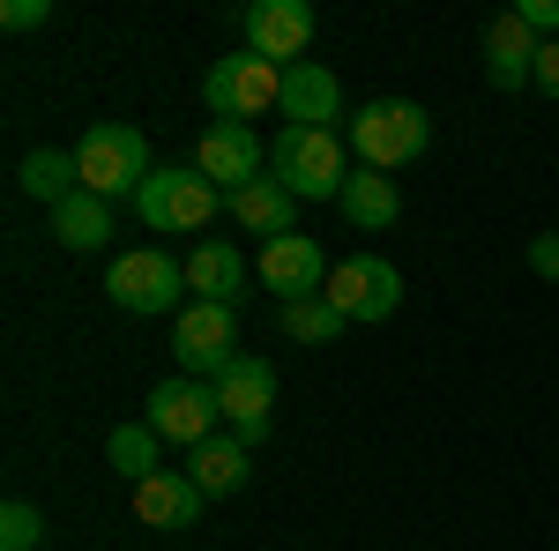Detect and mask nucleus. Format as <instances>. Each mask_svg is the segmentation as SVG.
<instances>
[{
	"label": "nucleus",
	"mask_w": 559,
	"mask_h": 551,
	"mask_svg": "<svg viewBox=\"0 0 559 551\" xmlns=\"http://www.w3.org/2000/svg\"><path fill=\"white\" fill-rule=\"evenodd\" d=\"M15 187L45 202V209H60V202H75L83 194V165H75V149H31L23 171H15Z\"/></svg>",
	"instance_id": "20"
},
{
	"label": "nucleus",
	"mask_w": 559,
	"mask_h": 551,
	"mask_svg": "<svg viewBox=\"0 0 559 551\" xmlns=\"http://www.w3.org/2000/svg\"><path fill=\"white\" fill-rule=\"evenodd\" d=\"M216 209H224V187H210L194 165L150 171V179H142V194H134V216H142L150 231H202Z\"/></svg>",
	"instance_id": "5"
},
{
	"label": "nucleus",
	"mask_w": 559,
	"mask_h": 551,
	"mask_svg": "<svg viewBox=\"0 0 559 551\" xmlns=\"http://www.w3.org/2000/svg\"><path fill=\"white\" fill-rule=\"evenodd\" d=\"M336 209H344L350 231H395V216H403V194H395V179H388V171L350 165L344 194H336Z\"/></svg>",
	"instance_id": "18"
},
{
	"label": "nucleus",
	"mask_w": 559,
	"mask_h": 551,
	"mask_svg": "<svg viewBox=\"0 0 559 551\" xmlns=\"http://www.w3.org/2000/svg\"><path fill=\"white\" fill-rule=\"evenodd\" d=\"M522 261H530V276L559 284V231H552V239H530V247H522Z\"/></svg>",
	"instance_id": "27"
},
{
	"label": "nucleus",
	"mask_w": 559,
	"mask_h": 551,
	"mask_svg": "<svg viewBox=\"0 0 559 551\" xmlns=\"http://www.w3.org/2000/svg\"><path fill=\"white\" fill-rule=\"evenodd\" d=\"M216 410L231 418V440L261 447L269 424H276V366H269V358H231V366L216 373Z\"/></svg>",
	"instance_id": "8"
},
{
	"label": "nucleus",
	"mask_w": 559,
	"mask_h": 551,
	"mask_svg": "<svg viewBox=\"0 0 559 551\" xmlns=\"http://www.w3.org/2000/svg\"><path fill=\"white\" fill-rule=\"evenodd\" d=\"M537 45H545V38L522 23L515 8L492 15V23H485V83H492V89H522L530 75H537Z\"/></svg>",
	"instance_id": "14"
},
{
	"label": "nucleus",
	"mask_w": 559,
	"mask_h": 551,
	"mask_svg": "<svg viewBox=\"0 0 559 551\" xmlns=\"http://www.w3.org/2000/svg\"><path fill=\"white\" fill-rule=\"evenodd\" d=\"M269 165H276V179L299 194V202H336L344 194V134L336 128H284L276 142H269Z\"/></svg>",
	"instance_id": "3"
},
{
	"label": "nucleus",
	"mask_w": 559,
	"mask_h": 551,
	"mask_svg": "<svg viewBox=\"0 0 559 551\" xmlns=\"http://www.w3.org/2000/svg\"><path fill=\"white\" fill-rule=\"evenodd\" d=\"M75 165H83V194L97 202H120V194H142L150 179V134L142 128H120V120H97V128L75 142Z\"/></svg>",
	"instance_id": "1"
},
{
	"label": "nucleus",
	"mask_w": 559,
	"mask_h": 551,
	"mask_svg": "<svg viewBox=\"0 0 559 551\" xmlns=\"http://www.w3.org/2000/svg\"><path fill=\"white\" fill-rule=\"evenodd\" d=\"M194 171H202L210 187H224V194L254 187V179H261V142H254V128H239V120H216V128L194 142Z\"/></svg>",
	"instance_id": "12"
},
{
	"label": "nucleus",
	"mask_w": 559,
	"mask_h": 551,
	"mask_svg": "<svg viewBox=\"0 0 559 551\" xmlns=\"http://www.w3.org/2000/svg\"><path fill=\"white\" fill-rule=\"evenodd\" d=\"M239 31H247V52L276 60V68H299L306 38H313V8L306 0H254L239 15Z\"/></svg>",
	"instance_id": "11"
},
{
	"label": "nucleus",
	"mask_w": 559,
	"mask_h": 551,
	"mask_svg": "<svg viewBox=\"0 0 559 551\" xmlns=\"http://www.w3.org/2000/svg\"><path fill=\"white\" fill-rule=\"evenodd\" d=\"M239 284H247V261L231 254L224 239H202L194 254H187V291L210 298V306H231L239 298Z\"/></svg>",
	"instance_id": "21"
},
{
	"label": "nucleus",
	"mask_w": 559,
	"mask_h": 551,
	"mask_svg": "<svg viewBox=\"0 0 559 551\" xmlns=\"http://www.w3.org/2000/svg\"><path fill=\"white\" fill-rule=\"evenodd\" d=\"M0 23H8V31H38V23H52V0H8Z\"/></svg>",
	"instance_id": "26"
},
{
	"label": "nucleus",
	"mask_w": 559,
	"mask_h": 551,
	"mask_svg": "<svg viewBox=\"0 0 559 551\" xmlns=\"http://www.w3.org/2000/svg\"><path fill=\"white\" fill-rule=\"evenodd\" d=\"M52 239H60L68 254H97V247L112 239V202H97V194L60 202V209H52Z\"/></svg>",
	"instance_id": "22"
},
{
	"label": "nucleus",
	"mask_w": 559,
	"mask_h": 551,
	"mask_svg": "<svg viewBox=\"0 0 559 551\" xmlns=\"http://www.w3.org/2000/svg\"><path fill=\"white\" fill-rule=\"evenodd\" d=\"M247 455H254L247 440H231V432L216 440V432H210V440L194 447V463H187V477H194V484H202L210 500H231V492H247V484H254V463H247Z\"/></svg>",
	"instance_id": "19"
},
{
	"label": "nucleus",
	"mask_w": 559,
	"mask_h": 551,
	"mask_svg": "<svg viewBox=\"0 0 559 551\" xmlns=\"http://www.w3.org/2000/svg\"><path fill=\"white\" fill-rule=\"evenodd\" d=\"M426 142H432V120L411 105V97H373V105L350 112V149H358L366 171L411 165V157H426Z\"/></svg>",
	"instance_id": "2"
},
{
	"label": "nucleus",
	"mask_w": 559,
	"mask_h": 551,
	"mask_svg": "<svg viewBox=\"0 0 559 551\" xmlns=\"http://www.w3.org/2000/svg\"><path fill=\"white\" fill-rule=\"evenodd\" d=\"M173 358H179V373H187V381H216V373L239 358V313H231V306H210V298L179 306Z\"/></svg>",
	"instance_id": "6"
},
{
	"label": "nucleus",
	"mask_w": 559,
	"mask_h": 551,
	"mask_svg": "<svg viewBox=\"0 0 559 551\" xmlns=\"http://www.w3.org/2000/svg\"><path fill=\"white\" fill-rule=\"evenodd\" d=\"M261 284L284 298H321L329 291V254H321V239H306V231H292V239H276V247H261Z\"/></svg>",
	"instance_id": "13"
},
{
	"label": "nucleus",
	"mask_w": 559,
	"mask_h": 551,
	"mask_svg": "<svg viewBox=\"0 0 559 551\" xmlns=\"http://www.w3.org/2000/svg\"><path fill=\"white\" fill-rule=\"evenodd\" d=\"M202 105H210L216 120H239L247 128V120L284 105V68L261 60V52H231V60H216L210 75H202Z\"/></svg>",
	"instance_id": "4"
},
{
	"label": "nucleus",
	"mask_w": 559,
	"mask_h": 551,
	"mask_svg": "<svg viewBox=\"0 0 559 551\" xmlns=\"http://www.w3.org/2000/svg\"><path fill=\"white\" fill-rule=\"evenodd\" d=\"M329 306L344 313V321H388L395 306H403V276H395V261L381 254H350L329 268Z\"/></svg>",
	"instance_id": "10"
},
{
	"label": "nucleus",
	"mask_w": 559,
	"mask_h": 551,
	"mask_svg": "<svg viewBox=\"0 0 559 551\" xmlns=\"http://www.w3.org/2000/svg\"><path fill=\"white\" fill-rule=\"evenodd\" d=\"M530 83H537V89H545V97L559 105V38L537 45V75H530Z\"/></svg>",
	"instance_id": "28"
},
{
	"label": "nucleus",
	"mask_w": 559,
	"mask_h": 551,
	"mask_svg": "<svg viewBox=\"0 0 559 551\" xmlns=\"http://www.w3.org/2000/svg\"><path fill=\"white\" fill-rule=\"evenodd\" d=\"M224 209H231V224L239 231H254L261 247H276V239H292L299 224V194L284 187V179H254V187H239V194H224Z\"/></svg>",
	"instance_id": "15"
},
{
	"label": "nucleus",
	"mask_w": 559,
	"mask_h": 551,
	"mask_svg": "<svg viewBox=\"0 0 559 551\" xmlns=\"http://www.w3.org/2000/svg\"><path fill=\"white\" fill-rule=\"evenodd\" d=\"M45 544V514L31 500H8L0 507V551H38Z\"/></svg>",
	"instance_id": "25"
},
{
	"label": "nucleus",
	"mask_w": 559,
	"mask_h": 551,
	"mask_svg": "<svg viewBox=\"0 0 559 551\" xmlns=\"http://www.w3.org/2000/svg\"><path fill=\"white\" fill-rule=\"evenodd\" d=\"M336 112H344V83H336L321 60L284 68V128H329Z\"/></svg>",
	"instance_id": "17"
},
{
	"label": "nucleus",
	"mask_w": 559,
	"mask_h": 551,
	"mask_svg": "<svg viewBox=\"0 0 559 551\" xmlns=\"http://www.w3.org/2000/svg\"><path fill=\"white\" fill-rule=\"evenodd\" d=\"M202 484L194 477H173V469H157L150 484H134V522L142 529H194L202 522Z\"/></svg>",
	"instance_id": "16"
},
{
	"label": "nucleus",
	"mask_w": 559,
	"mask_h": 551,
	"mask_svg": "<svg viewBox=\"0 0 559 551\" xmlns=\"http://www.w3.org/2000/svg\"><path fill=\"white\" fill-rule=\"evenodd\" d=\"M216 418H224V410H216V381H187V373L157 381L150 387V410H142V424H150L165 447H187V455L210 440Z\"/></svg>",
	"instance_id": "7"
},
{
	"label": "nucleus",
	"mask_w": 559,
	"mask_h": 551,
	"mask_svg": "<svg viewBox=\"0 0 559 551\" xmlns=\"http://www.w3.org/2000/svg\"><path fill=\"white\" fill-rule=\"evenodd\" d=\"M276 328L292 343H329V336H344V313L329 298H292V306H276Z\"/></svg>",
	"instance_id": "24"
},
{
	"label": "nucleus",
	"mask_w": 559,
	"mask_h": 551,
	"mask_svg": "<svg viewBox=\"0 0 559 551\" xmlns=\"http://www.w3.org/2000/svg\"><path fill=\"white\" fill-rule=\"evenodd\" d=\"M105 463L120 469V477H134V484H150V477L165 469V440H157L142 418H134V424H112V432H105Z\"/></svg>",
	"instance_id": "23"
},
{
	"label": "nucleus",
	"mask_w": 559,
	"mask_h": 551,
	"mask_svg": "<svg viewBox=\"0 0 559 551\" xmlns=\"http://www.w3.org/2000/svg\"><path fill=\"white\" fill-rule=\"evenodd\" d=\"M515 15L530 23V31H537V38H552V31H559V0H522Z\"/></svg>",
	"instance_id": "29"
},
{
	"label": "nucleus",
	"mask_w": 559,
	"mask_h": 551,
	"mask_svg": "<svg viewBox=\"0 0 559 551\" xmlns=\"http://www.w3.org/2000/svg\"><path fill=\"white\" fill-rule=\"evenodd\" d=\"M105 291H112V306H128V313H165L187 291V261H173L165 247H128V254L105 268Z\"/></svg>",
	"instance_id": "9"
}]
</instances>
